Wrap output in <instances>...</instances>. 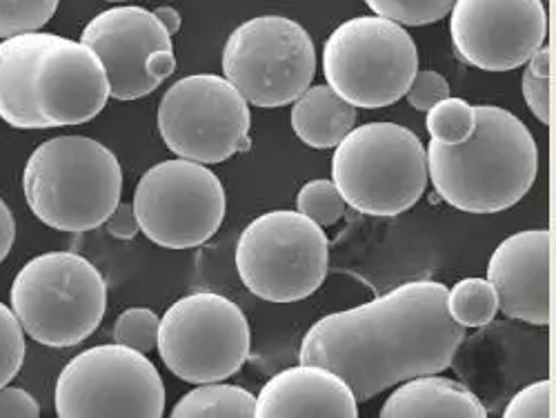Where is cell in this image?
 <instances>
[{"instance_id": "35", "label": "cell", "mask_w": 556, "mask_h": 418, "mask_svg": "<svg viewBox=\"0 0 556 418\" xmlns=\"http://www.w3.org/2000/svg\"><path fill=\"white\" fill-rule=\"evenodd\" d=\"M154 16L161 21V25L167 29L169 36L178 34L182 21H180V14L174 8H159V10H154Z\"/></svg>"}, {"instance_id": "21", "label": "cell", "mask_w": 556, "mask_h": 418, "mask_svg": "<svg viewBox=\"0 0 556 418\" xmlns=\"http://www.w3.org/2000/svg\"><path fill=\"white\" fill-rule=\"evenodd\" d=\"M498 312V301L488 278H463L447 290V314L460 328H485Z\"/></svg>"}, {"instance_id": "10", "label": "cell", "mask_w": 556, "mask_h": 418, "mask_svg": "<svg viewBox=\"0 0 556 418\" xmlns=\"http://www.w3.org/2000/svg\"><path fill=\"white\" fill-rule=\"evenodd\" d=\"M223 74L256 107L294 103L316 76L314 40L286 16H256L229 34Z\"/></svg>"}, {"instance_id": "26", "label": "cell", "mask_w": 556, "mask_h": 418, "mask_svg": "<svg viewBox=\"0 0 556 418\" xmlns=\"http://www.w3.org/2000/svg\"><path fill=\"white\" fill-rule=\"evenodd\" d=\"M161 318L150 307H129L114 322V341L138 352H152L159 343Z\"/></svg>"}, {"instance_id": "32", "label": "cell", "mask_w": 556, "mask_h": 418, "mask_svg": "<svg viewBox=\"0 0 556 418\" xmlns=\"http://www.w3.org/2000/svg\"><path fill=\"white\" fill-rule=\"evenodd\" d=\"M103 225L110 237L121 241H131L138 231H141V227H138V218L134 214V205L129 203H118Z\"/></svg>"}, {"instance_id": "12", "label": "cell", "mask_w": 556, "mask_h": 418, "mask_svg": "<svg viewBox=\"0 0 556 418\" xmlns=\"http://www.w3.org/2000/svg\"><path fill=\"white\" fill-rule=\"evenodd\" d=\"M159 131L178 159L214 165L250 150V103L227 78L192 74L161 99Z\"/></svg>"}, {"instance_id": "16", "label": "cell", "mask_w": 556, "mask_h": 418, "mask_svg": "<svg viewBox=\"0 0 556 418\" xmlns=\"http://www.w3.org/2000/svg\"><path fill=\"white\" fill-rule=\"evenodd\" d=\"M549 256L547 229L517 231L498 243L488 265V281L505 316L539 328L549 325Z\"/></svg>"}, {"instance_id": "2", "label": "cell", "mask_w": 556, "mask_h": 418, "mask_svg": "<svg viewBox=\"0 0 556 418\" xmlns=\"http://www.w3.org/2000/svg\"><path fill=\"white\" fill-rule=\"evenodd\" d=\"M110 99L101 59L85 42L48 31L0 40V118L52 129L97 118Z\"/></svg>"}, {"instance_id": "17", "label": "cell", "mask_w": 556, "mask_h": 418, "mask_svg": "<svg viewBox=\"0 0 556 418\" xmlns=\"http://www.w3.org/2000/svg\"><path fill=\"white\" fill-rule=\"evenodd\" d=\"M356 418L358 403L332 369L301 363L271 377L256 396L254 418Z\"/></svg>"}, {"instance_id": "18", "label": "cell", "mask_w": 556, "mask_h": 418, "mask_svg": "<svg viewBox=\"0 0 556 418\" xmlns=\"http://www.w3.org/2000/svg\"><path fill=\"white\" fill-rule=\"evenodd\" d=\"M485 418L488 409L452 379L424 375L403 381L381 407V418Z\"/></svg>"}, {"instance_id": "14", "label": "cell", "mask_w": 556, "mask_h": 418, "mask_svg": "<svg viewBox=\"0 0 556 418\" xmlns=\"http://www.w3.org/2000/svg\"><path fill=\"white\" fill-rule=\"evenodd\" d=\"M450 36L456 54L483 72H513L545 45L543 0H454Z\"/></svg>"}, {"instance_id": "5", "label": "cell", "mask_w": 556, "mask_h": 418, "mask_svg": "<svg viewBox=\"0 0 556 418\" xmlns=\"http://www.w3.org/2000/svg\"><path fill=\"white\" fill-rule=\"evenodd\" d=\"M10 301L25 334L36 343L74 347L99 330L108 309V283L99 267L80 254L48 252L21 267Z\"/></svg>"}, {"instance_id": "9", "label": "cell", "mask_w": 556, "mask_h": 418, "mask_svg": "<svg viewBox=\"0 0 556 418\" xmlns=\"http://www.w3.org/2000/svg\"><path fill=\"white\" fill-rule=\"evenodd\" d=\"M250 322L235 301L194 292L165 312L156 347L174 377L201 385L235 377L250 356Z\"/></svg>"}, {"instance_id": "31", "label": "cell", "mask_w": 556, "mask_h": 418, "mask_svg": "<svg viewBox=\"0 0 556 418\" xmlns=\"http://www.w3.org/2000/svg\"><path fill=\"white\" fill-rule=\"evenodd\" d=\"M0 416H18V418H38L40 405L36 398L21 388H0Z\"/></svg>"}, {"instance_id": "6", "label": "cell", "mask_w": 556, "mask_h": 418, "mask_svg": "<svg viewBox=\"0 0 556 418\" xmlns=\"http://www.w3.org/2000/svg\"><path fill=\"white\" fill-rule=\"evenodd\" d=\"M332 180L343 201L367 216H399L419 203L428 185L421 138L396 123L354 127L334 148Z\"/></svg>"}, {"instance_id": "23", "label": "cell", "mask_w": 556, "mask_h": 418, "mask_svg": "<svg viewBox=\"0 0 556 418\" xmlns=\"http://www.w3.org/2000/svg\"><path fill=\"white\" fill-rule=\"evenodd\" d=\"M365 3L377 16L399 25L424 27L445 18L454 0H365Z\"/></svg>"}, {"instance_id": "36", "label": "cell", "mask_w": 556, "mask_h": 418, "mask_svg": "<svg viewBox=\"0 0 556 418\" xmlns=\"http://www.w3.org/2000/svg\"><path fill=\"white\" fill-rule=\"evenodd\" d=\"M108 3H125V0H108Z\"/></svg>"}, {"instance_id": "13", "label": "cell", "mask_w": 556, "mask_h": 418, "mask_svg": "<svg viewBox=\"0 0 556 418\" xmlns=\"http://www.w3.org/2000/svg\"><path fill=\"white\" fill-rule=\"evenodd\" d=\"M134 214L143 235L167 250L207 243L223 225L227 199L220 178L188 159L150 167L134 192Z\"/></svg>"}, {"instance_id": "30", "label": "cell", "mask_w": 556, "mask_h": 418, "mask_svg": "<svg viewBox=\"0 0 556 418\" xmlns=\"http://www.w3.org/2000/svg\"><path fill=\"white\" fill-rule=\"evenodd\" d=\"M445 97H450V85L439 72H432V69L416 72V76L412 78L405 91L407 103L419 112H428L434 103L443 101Z\"/></svg>"}, {"instance_id": "11", "label": "cell", "mask_w": 556, "mask_h": 418, "mask_svg": "<svg viewBox=\"0 0 556 418\" xmlns=\"http://www.w3.org/2000/svg\"><path fill=\"white\" fill-rule=\"evenodd\" d=\"M54 409L61 418H161L165 385L156 365L143 352L121 343L97 345L63 367L54 390Z\"/></svg>"}, {"instance_id": "3", "label": "cell", "mask_w": 556, "mask_h": 418, "mask_svg": "<svg viewBox=\"0 0 556 418\" xmlns=\"http://www.w3.org/2000/svg\"><path fill=\"white\" fill-rule=\"evenodd\" d=\"M477 127L466 143L430 141L428 180L454 210L496 214L515 207L532 190L539 150L521 118L496 105H477Z\"/></svg>"}, {"instance_id": "19", "label": "cell", "mask_w": 556, "mask_h": 418, "mask_svg": "<svg viewBox=\"0 0 556 418\" xmlns=\"http://www.w3.org/2000/svg\"><path fill=\"white\" fill-rule=\"evenodd\" d=\"M356 125V107L334 94L330 85L307 87L294 101L292 129L314 150H332Z\"/></svg>"}, {"instance_id": "33", "label": "cell", "mask_w": 556, "mask_h": 418, "mask_svg": "<svg viewBox=\"0 0 556 418\" xmlns=\"http://www.w3.org/2000/svg\"><path fill=\"white\" fill-rule=\"evenodd\" d=\"M16 239V220L8 203L0 199V263L8 258Z\"/></svg>"}, {"instance_id": "7", "label": "cell", "mask_w": 556, "mask_h": 418, "mask_svg": "<svg viewBox=\"0 0 556 418\" xmlns=\"http://www.w3.org/2000/svg\"><path fill=\"white\" fill-rule=\"evenodd\" d=\"M323 72L334 94L354 107L399 103L419 72V50L403 25L383 16L341 23L323 48Z\"/></svg>"}, {"instance_id": "20", "label": "cell", "mask_w": 556, "mask_h": 418, "mask_svg": "<svg viewBox=\"0 0 556 418\" xmlns=\"http://www.w3.org/2000/svg\"><path fill=\"white\" fill-rule=\"evenodd\" d=\"M256 396L239 385L201 383L172 409L174 418H254Z\"/></svg>"}, {"instance_id": "4", "label": "cell", "mask_w": 556, "mask_h": 418, "mask_svg": "<svg viewBox=\"0 0 556 418\" xmlns=\"http://www.w3.org/2000/svg\"><path fill=\"white\" fill-rule=\"evenodd\" d=\"M23 192L40 223L78 235L101 227L121 203L123 169L94 138L56 136L27 159Z\"/></svg>"}, {"instance_id": "22", "label": "cell", "mask_w": 556, "mask_h": 418, "mask_svg": "<svg viewBox=\"0 0 556 418\" xmlns=\"http://www.w3.org/2000/svg\"><path fill=\"white\" fill-rule=\"evenodd\" d=\"M426 127L430 141L441 145H460L466 143L477 127L475 105L463 99L445 97L428 110Z\"/></svg>"}, {"instance_id": "34", "label": "cell", "mask_w": 556, "mask_h": 418, "mask_svg": "<svg viewBox=\"0 0 556 418\" xmlns=\"http://www.w3.org/2000/svg\"><path fill=\"white\" fill-rule=\"evenodd\" d=\"M176 69V56L174 50H156L148 59V74L156 85H161L167 76H172Z\"/></svg>"}, {"instance_id": "15", "label": "cell", "mask_w": 556, "mask_h": 418, "mask_svg": "<svg viewBox=\"0 0 556 418\" xmlns=\"http://www.w3.org/2000/svg\"><path fill=\"white\" fill-rule=\"evenodd\" d=\"M80 42L101 59L110 97L116 101H136L159 89L148 74V59L156 50H174L172 36L154 12L138 5L101 12L85 25Z\"/></svg>"}, {"instance_id": "8", "label": "cell", "mask_w": 556, "mask_h": 418, "mask_svg": "<svg viewBox=\"0 0 556 418\" xmlns=\"http://www.w3.org/2000/svg\"><path fill=\"white\" fill-rule=\"evenodd\" d=\"M330 269L326 231L301 212L276 210L254 218L237 243L243 286L269 303L312 296Z\"/></svg>"}, {"instance_id": "29", "label": "cell", "mask_w": 556, "mask_h": 418, "mask_svg": "<svg viewBox=\"0 0 556 418\" xmlns=\"http://www.w3.org/2000/svg\"><path fill=\"white\" fill-rule=\"evenodd\" d=\"M552 392L554 383L549 379L523 388L507 403L503 418H552Z\"/></svg>"}, {"instance_id": "27", "label": "cell", "mask_w": 556, "mask_h": 418, "mask_svg": "<svg viewBox=\"0 0 556 418\" xmlns=\"http://www.w3.org/2000/svg\"><path fill=\"white\" fill-rule=\"evenodd\" d=\"M549 67H552V50L549 45L541 48L528 59L523 72V99L530 112L543 123L549 125Z\"/></svg>"}, {"instance_id": "28", "label": "cell", "mask_w": 556, "mask_h": 418, "mask_svg": "<svg viewBox=\"0 0 556 418\" xmlns=\"http://www.w3.org/2000/svg\"><path fill=\"white\" fill-rule=\"evenodd\" d=\"M25 330L12 307L0 303V388L10 385L25 360Z\"/></svg>"}, {"instance_id": "1", "label": "cell", "mask_w": 556, "mask_h": 418, "mask_svg": "<svg viewBox=\"0 0 556 418\" xmlns=\"http://www.w3.org/2000/svg\"><path fill=\"white\" fill-rule=\"evenodd\" d=\"M463 341L466 328L447 314V288L412 281L316 320L299 360L332 369L356 403H365L407 379L447 369Z\"/></svg>"}, {"instance_id": "24", "label": "cell", "mask_w": 556, "mask_h": 418, "mask_svg": "<svg viewBox=\"0 0 556 418\" xmlns=\"http://www.w3.org/2000/svg\"><path fill=\"white\" fill-rule=\"evenodd\" d=\"M61 0H0V38L38 31L48 25Z\"/></svg>"}, {"instance_id": "25", "label": "cell", "mask_w": 556, "mask_h": 418, "mask_svg": "<svg viewBox=\"0 0 556 418\" xmlns=\"http://www.w3.org/2000/svg\"><path fill=\"white\" fill-rule=\"evenodd\" d=\"M299 212L307 218H312L320 227H330L339 223L348 210V203L343 201L334 180H309L305 182L299 197H296Z\"/></svg>"}]
</instances>
